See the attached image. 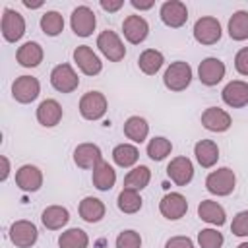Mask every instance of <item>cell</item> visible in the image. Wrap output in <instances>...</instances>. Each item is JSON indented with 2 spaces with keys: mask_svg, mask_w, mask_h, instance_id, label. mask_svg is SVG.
<instances>
[{
  "mask_svg": "<svg viewBox=\"0 0 248 248\" xmlns=\"http://www.w3.org/2000/svg\"><path fill=\"white\" fill-rule=\"evenodd\" d=\"M165 248H196V246L188 236H170L165 242Z\"/></svg>",
  "mask_w": 248,
  "mask_h": 248,
  "instance_id": "cell-41",
  "label": "cell"
},
{
  "mask_svg": "<svg viewBox=\"0 0 248 248\" xmlns=\"http://www.w3.org/2000/svg\"><path fill=\"white\" fill-rule=\"evenodd\" d=\"M234 184H236V176H234V170L229 167H221L217 170H211L205 178L207 192L215 194V196H229L234 190Z\"/></svg>",
  "mask_w": 248,
  "mask_h": 248,
  "instance_id": "cell-2",
  "label": "cell"
},
{
  "mask_svg": "<svg viewBox=\"0 0 248 248\" xmlns=\"http://www.w3.org/2000/svg\"><path fill=\"white\" fill-rule=\"evenodd\" d=\"M70 25L78 37H89L97 25L95 12L89 6H78L70 16Z\"/></svg>",
  "mask_w": 248,
  "mask_h": 248,
  "instance_id": "cell-9",
  "label": "cell"
},
{
  "mask_svg": "<svg viewBox=\"0 0 248 248\" xmlns=\"http://www.w3.org/2000/svg\"><path fill=\"white\" fill-rule=\"evenodd\" d=\"M234 68L240 76H248V46H242L234 56Z\"/></svg>",
  "mask_w": 248,
  "mask_h": 248,
  "instance_id": "cell-40",
  "label": "cell"
},
{
  "mask_svg": "<svg viewBox=\"0 0 248 248\" xmlns=\"http://www.w3.org/2000/svg\"><path fill=\"white\" fill-rule=\"evenodd\" d=\"M0 29H2V37L8 43H16L25 33V19H23V16L19 12H16L12 8H4Z\"/></svg>",
  "mask_w": 248,
  "mask_h": 248,
  "instance_id": "cell-3",
  "label": "cell"
},
{
  "mask_svg": "<svg viewBox=\"0 0 248 248\" xmlns=\"http://www.w3.org/2000/svg\"><path fill=\"white\" fill-rule=\"evenodd\" d=\"M170 151H172V143H170V140H167L163 136H155L147 143V155L153 161H163Z\"/></svg>",
  "mask_w": 248,
  "mask_h": 248,
  "instance_id": "cell-36",
  "label": "cell"
},
{
  "mask_svg": "<svg viewBox=\"0 0 248 248\" xmlns=\"http://www.w3.org/2000/svg\"><path fill=\"white\" fill-rule=\"evenodd\" d=\"M167 174L176 186H186L194 178V165L188 157H174L167 165Z\"/></svg>",
  "mask_w": 248,
  "mask_h": 248,
  "instance_id": "cell-15",
  "label": "cell"
},
{
  "mask_svg": "<svg viewBox=\"0 0 248 248\" xmlns=\"http://www.w3.org/2000/svg\"><path fill=\"white\" fill-rule=\"evenodd\" d=\"M223 234L215 229H202L198 232V244L200 248H221L223 246Z\"/></svg>",
  "mask_w": 248,
  "mask_h": 248,
  "instance_id": "cell-37",
  "label": "cell"
},
{
  "mask_svg": "<svg viewBox=\"0 0 248 248\" xmlns=\"http://www.w3.org/2000/svg\"><path fill=\"white\" fill-rule=\"evenodd\" d=\"M194 155L203 169H211L219 159V147L213 140H200L194 145Z\"/></svg>",
  "mask_w": 248,
  "mask_h": 248,
  "instance_id": "cell-24",
  "label": "cell"
},
{
  "mask_svg": "<svg viewBox=\"0 0 248 248\" xmlns=\"http://www.w3.org/2000/svg\"><path fill=\"white\" fill-rule=\"evenodd\" d=\"M202 124L209 132H227L231 128V114L219 107H209L202 112Z\"/></svg>",
  "mask_w": 248,
  "mask_h": 248,
  "instance_id": "cell-19",
  "label": "cell"
},
{
  "mask_svg": "<svg viewBox=\"0 0 248 248\" xmlns=\"http://www.w3.org/2000/svg\"><path fill=\"white\" fill-rule=\"evenodd\" d=\"M229 35L232 41H244L248 39V12L238 10L229 19Z\"/></svg>",
  "mask_w": 248,
  "mask_h": 248,
  "instance_id": "cell-32",
  "label": "cell"
},
{
  "mask_svg": "<svg viewBox=\"0 0 248 248\" xmlns=\"http://www.w3.org/2000/svg\"><path fill=\"white\" fill-rule=\"evenodd\" d=\"M39 238V231L31 221L19 219L14 221L10 227V240L17 246V248H31Z\"/></svg>",
  "mask_w": 248,
  "mask_h": 248,
  "instance_id": "cell-11",
  "label": "cell"
},
{
  "mask_svg": "<svg viewBox=\"0 0 248 248\" xmlns=\"http://www.w3.org/2000/svg\"><path fill=\"white\" fill-rule=\"evenodd\" d=\"M23 6H25V8H41V6H43V2H35V4H33V2L23 0Z\"/></svg>",
  "mask_w": 248,
  "mask_h": 248,
  "instance_id": "cell-45",
  "label": "cell"
},
{
  "mask_svg": "<svg viewBox=\"0 0 248 248\" xmlns=\"http://www.w3.org/2000/svg\"><path fill=\"white\" fill-rule=\"evenodd\" d=\"M198 215H200L202 221H205V223H209V225H217V227L225 225V221H227V213H225L223 205L217 203V202H213V200H203V202H200V205H198Z\"/></svg>",
  "mask_w": 248,
  "mask_h": 248,
  "instance_id": "cell-23",
  "label": "cell"
},
{
  "mask_svg": "<svg viewBox=\"0 0 248 248\" xmlns=\"http://www.w3.org/2000/svg\"><path fill=\"white\" fill-rule=\"evenodd\" d=\"M149 134V124L145 122V118L141 116H130L126 122H124V136L136 143H141L145 141Z\"/></svg>",
  "mask_w": 248,
  "mask_h": 248,
  "instance_id": "cell-29",
  "label": "cell"
},
{
  "mask_svg": "<svg viewBox=\"0 0 248 248\" xmlns=\"http://www.w3.org/2000/svg\"><path fill=\"white\" fill-rule=\"evenodd\" d=\"M74 62L78 64V68L85 74V76H97L103 70V62L101 58L93 52L91 46L87 45H79L74 50Z\"/></svg>",
  "mask_w": 248,
  "mask_h": 248,
  "instance_id": "cell-13",
  "label": "cell"
},
{
  "mask_svg": "<svg viewBox=\"0 0 248 248\" xmlns=\"http://www.w3.org/2000/svg\"><path fill=\"white\" fill-rule=\"evenodd\" d=\"M138 157H140V151L136 145L132 143H120L112 149V161L122 167V169H128V167H134L138 163Z\"/></svg>",
  "mask_w": 248,
  "mask_h": 248,
  "instance_id": "cell-30",
  "label": "cell"
},
{
  "mask_svg": "<svg viewBox=\"0 0 248 248\" xmlns=\"http://www.w3.org/2000/svg\"><path fill=\"white\" fill-rule=\"evenodd\" d=\"M159 16H161V21L167 27L176 29V27H182L188 21V8L180 0H167V2L161 4Z\"/></svg>",
  "mask_w": 248,
  "mask_h": 248,
  "instance_id": "cell-8",
  "label": "cell"
},
{
  "mask_svg": "<svg viewBox=\"0 0 248 248\" xmlns=\"http://www.w3.org/2000/svg\"><path fill=\"white\" fill-rule=\"evenodd\" d=\"M103 161V153L95 143H79L74 149V163L79 169H95Z\"/></svg>",
  "mask_w": 248,
  "mask_h": 248,
  "instance_id": "cell-20",
  "label": "cell"
},
{
  "mask_svg": "<svg viewBox=\"0 0 248 248\" xmlns=\"http://www.w3.org/2000/svg\"><path fill=\"white\" fill-rule=\"evenodd\" d=\"M97 46L99 50L103 52V56H107L110 62H120L124 56H126V46L124 43L120 41V37L110 31V29H105L99 33L97 37Z\"/></svg>",
  "mask_w": 248,
  "mask_h": 248,
  "instance_id": "cell-4",
  "label": "cell"
},
{
  "mask_svg": "<svg viewBox=\"0 0 248 248\" xmlns=\"http://www.w3.org/2000/svg\"><path fill=\"white\" fill-rule=\"evenodd\" d=\"M130 4H132V6L136 8V10H151L155 2H153V0H149V2H140V0H132Z\"/></svg>",
  "mask_w": 248,
  "mask_h": 248,
  "instance_id": "cell-44",
  "label": "cell"
},
{
  "mask_svg": "<svg viewBox=\"0 0 248 248\" xmlns=\"http://www.w3.org/2000/svg\"><path fill=\"white\" fill-rule=\"evenodd\" d=\"M221 97H223L225 105H229L232 108H242L248 105V83L242 79H232L223 87Z\"/></svg>",
  "mask_w": 248,
  "mask_h": 248,
  "instance_id": "cell-17",
  "label": "cell"
},
{
  "mask_svg": "<svg viewBox=\"0 0 248 248\" xmlns=\"http://www.w3.org/2000/svg\"><path fill=\"white\" fill-rule=\"evenodd\" d=\"M62 107L58 101L54 99H45L39 107H37V120L41 126L45 128H52L62 120Z\"/></svg>",
  "mask_w": 248,
  "mask_h": 248,
  "instance_id": "cell-21",
  "label": "cell"
},
{
  "mask_svg": "<svg viewBox=\"0 0 248 248\" xmlns=\"http://www.w3.org/2000/svg\"><path fill=\"white\" fill-rule=\"evenodd\" d=\"M190 81H192V68L184 60L172 62L163 74V83L170 91H184L190 85Z\"/></svg>",
  "mask_w": 248,
  "mask_h": 248,
  "instance_id": "cell-1",
  "label": "cell"
},
{
  "mask_svg": "<svg viewBox=\"0 0 248 248\" xmlns=\"http://www.w3.org/2000/svg\"><path fill=\"white\" fill-rule=\"evenodd\" d=\"M107 112V97L101 91H87L79 99V114L85 120H99Z\"/></svg>",
  "mask_w": 248,
  "mask_h": 248,
  "instance_id": "cell-5",
  "label": "cell"
},
{
  "mask_svg": "<svg viewBox=\"0 0 248 248\" xmlns=\"http://www.w3.org/2000/svg\"><path fill=\"white\" fill-rule=\"evenodd\" d=\"M198 78L203 85L213 87L225 78V64L219 58H213V56L203 58L198 66Z\"/></svg>",
  "mask_w": 248,
  "mask_h": 248,
  "instance_id": "cell-14",
  "label": "cell"
},
{
  "mask_svg": "<svg viewBox=\"0 0 248 248\" xmlns=\"http://www.w3.org/2000/svg\"><path fill=\"white\" fill-rule=\"evenodd\" d=\"M16 184L23 192H37L43 186V172L35 165H23L16 170Z\"/></svg>",
  "mask_w": 248,
  "mask_h": 248,
  "instance_id": "cell-18",
  "label": "cell"
},
{
  "mask_svg": "<svg viewBox=\"0 0 248 248\" xmlns=\"http://www.w3.org/2000/svg\"><path fill=\"white\" fill-rule=\"evenodd\" d=\"M122 6H124V2H122V0H116V2H110V0H101V8H103L105 12H118Z\"/></svg>",
  "mask_w": 248,
  "mask_h": 248,
  "instance_id": "cell-42",
  "label": "cell"
},
{
  "mask_svg": "<svg viewBox=\"0 0 248 248\" xmlns=\"http://www.w3.org/2000/svg\"><path fill=\"white\" fill-rule=\"evenodd\" d=\"M151 180V170L149 167L145 165H140V167H134L126 176H124V188L128 190H143Z\"/></svg>",
  "mask_w": 248,
  "mask_h": 248,
  "instance_id": "cell-31",
  "label": "cell"
},
{
  "mask_svg": "<svg viewBox=\"0 0 248 248\" xmlns=\"http://www.w3.org/2000/svg\"><path fill=\"white\" fill-rule=\"evenodd\" d=\"M0 161H2V174H0V180L4 182V180L8 178V174H10V161H8V157H6V155H2V157H0Z\"/></svg>",
  "mask_w": 248,
  "mask_h": 248,
  "instance_id": "cell-43",
  "label": "cell"
},
{
  "mask_svg": "<svg viewBox=\"0 0 248 248\" xmlns=\"http://www.w3.org/2000/svg\"><path fill=\"white\" fill-rule=\"evenodd\" d=\"M194 39L202 45H215L221 39V23L217 17L203 16L194 23Z\"/></svg>",
  "mask_w": 248,
  "mask_h": 248,
  "instance_id": "cell-10",
  "label": "cell"
},
{
  "mask_svg": "<svg viewBox=\"0 0 248 248\" xmlns=\"http://www.w3.org/2000/svg\"><path fill=\"white\" fill-rule=\"evenodd\" d=\"M118 209L122 213H136L141 209V196L138 194V190H128L124 188L120 194H118Z\"/></svg>",
  "mask_w": 248,
  "mask_h": 248,
  "instance_id": "cell-35",
  "label": "cell"
},
{
  "mask_svg": "<svg viewBox=\"0 0 248 248\" xmlns=\"http://www.w3.org/2000/svg\"><path fill=\"white\" fill-rule=\"evenodd\" d=\"M89 244V236L85 231L74 227V229H68L60 234L58 238V246L60 248H87Z\"/></svg>",
  "mask_w": 248,
  "mask_h": 248,
  "instance_id": "cell-33",
  "label": "cell"
},
{
  "mask_svg": "<svg viewBox=\"0 0 248 248\" xmlns=\"http://www.w3.org/2000/svg\"><path fill=\"white\" fill-rule=\"evenodd\" d=\"M116 248H141V236H140V232H136L132 229L122 231L116 236Z\"/></svg>",
  "mask_w": 248,
  "mask_h": 248,
  "instance_id": "cell-38",
  "label": "cell"
},
{
  "mask_svg": "<svg viewBox=\"0 0 248 248\" xmlns=\"http://www.w3.org/2000/svg\"><path fill=\"white\" fill-rule=\"evenodd\" d=\"M91 180H93V186L101 192H107L114 186L116 182V170L107 163V161H101L95 169H93V174H91Z\"/></svg>",
  "mask_w": 248,
  "mask_h": 248,
  "instance_id": "cell-25",
  "label": "cell"
},
{
  "mask_svg": "<svg viewBox=\"0 0 248 248\" xmlns=\"http://www.w3.org/2000/svg\"><path fill=\"white\" fill-rule=\"evenodd\" d=\"M163 62H165L163 52L161 50H155V48H145L140 54V58H138V66H140V70L145 76H155L161 70Z\"/></svg>",
  "mask_w": 248,
  "mask_h": 248,
  "instance_id": "cell-28",
  "label": "cell"
},
{
  "mask_svg": "<svg viewBox=\"0 0 248 248\" xmlns=\"http://www.w3.org/2000/svg\"><path fill=\"white\" fill-rule=\"evenodd\" d=\"M122 33H124V37H126L128 43L140 45V43H143V41L147 39V35H149V25H147V21H145L141 16L134 14V16H128V17L122 21Z\"/></svg>",
  "mask_w": 248,
  "mask_h": 248,
  "instance_id": "cell-16",
  "label": "cell"
},
{
  "mask_svg": "<svg viewBox=\"0 0 248 248\" xmlns=\"http://www.w3.org/2000/svg\"><path fill=\"white\" fill-rule=\"evenodd\" d=\"M43 56H45L43 46H41L39 43H35V41L23 43V45L17 48V52H16V60H17L23 68H35V66H39V64L43 62Z\"/></svg>",
  "mask_w": 248,
  "mask_h": 248,
  "instance_id": "cell-22",
  "label": "cell"
},
{
  "mask_svg": "<svg viewBox=\"0 0 248 248\" xmlns=\"http://www.w3.org/2000/svg\"><path fill=\"white\" fill-rule=\"evenodd\" d=\"M236 248H248V242H242V244H238Z\"/></svg>",
  "mask_w": 248,
  "mask_h": 248,
  "instance_id": "cell-46",
  "label": "cell"
},
{
  "mask_svg": "<svg viewBox=\"0 0 248 248\" xmlns=\"http://www.w3.org/2000/svg\"><path fill=\"white\" fill-rule=\"evenodd\" d=\"M50 85L60 93H72L79 85V78L70 64H58L50 72Z\"/></svg>",
  "mask_w": 248,
  "mask_h": 248,
  "instance_id": "cell-6",
  "label": "cell"
},
{
  "mask_svg": "<svg viewBox=\"0 0 248 248\" xmlns=\"http://www.w3.org/2000/svg\"><path fill=\"white\" fill-rule=\"evenodd\" d=\"M41 93V83L37 78L33 76H19L16 78V81L12 83V97L17 103H33Z\"/></svg>",
  "mask_w": 248,
  "mask_h": 248,
  "instance_id": "cell-7",
  "label": "cell"
},
{
  "mask_svg": "<svg viewBox=\"0 0 248 248\" xmlns=\"http://www.w3.org/2000/svg\"><path fill=\"white\" fill-rule=\"evenodd\" d=\"M41 29H43L45 35L56 37V35H60L62 29H64V17H62L58 12H54V10L45 12V14L41 16Z\"/></svg>",
  "mask_w": 248,
  "mask_h": 248,
  "instance_id": "cell-34",
  "label": "cell"
},
{
  "mask_svg": "<svg viewBox=\"0 0 248 248\" xmlns=\"http://www.w3.org/2000/svg\"><path fill=\"white\" fill-rule=\"evenodd\" d=\"M159 211H161L163 217H167V219H170V221H176V219H180V217L186 215V211H188V202H186V198H184L182 194H178V192H169V194H165V196L161 198V202H159Z\"/></svg>",
  "mask_w": 248,
  "mask_h": 248,
  "instance_id": "cell-12",
  "label": "cell"
},
{
  "mask_svg": "<svg viewBox=\"0 0 248 248\" xmlns=\"http://www.w3.org/2000/svg\"><path fill=\"white\" fill-rule=\"evenodd\" d=\"M231 232L236 234V236H248V209L246 211H238L232 217Z\"/></svg>",
  "mask_w": 248,
  "mask_h": 248,
  "instance_id": "cell-39",
  "label": "cell"
},
{
  "mask_svg": "<svg viewBox=\"0 0 248 248\" xmlns=\"http://www.w3.org/2000/svg\"><path fill=\"white\" fill-rule=\"evenodd\" d=\"M105 203L99 198L87 196L79 202V217L87 223H99L105 217Z\"/></svg>",
  "mask_w": 248,
  "mask_h": 248,
  "instance_id": "cell-26",
  "label": "cell"
},
{
  "mask_svg": "<svg viewBox=\"0 0 248 248\" xmlns=\"http://www.w3.org/2000/svg\"><path fill=\"white\" fill-rule=\"evenodd\" d=\"M41 221L48 231H58L62 229L68 221H70V213L66 207L62 205H48L43 213H41Z\"/></svg>",
  "mask_w": 248,
  "mask_h": 248,
  "instance_id": "cell-27",
  "label": "cell"
}]
</instances>
